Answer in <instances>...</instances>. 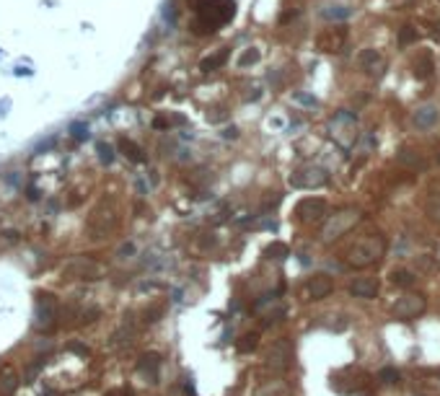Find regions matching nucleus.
<instances>
[{"label":"nucleus","instance_id":"obj_24","mask_svg":"<svg viewBox=\"0 0 440 396\" xmlns=\"http://www.w3.org/2000/svg\"><path fill=\"white\" fill-rule=\"evenodd\" d=\"M259 63V50L256 47H249L244 55L238 57V68H249V65H256Z\"/></svg>","mask_w":440,"mask_h":396},{"label":"nucleus","instance_id":"obj_19","mask_svg":"<svg viewBox=\"0 0 440 396\" xmlns=\"http://www.w3.org/2000/svg\"><path fill=\"white\" fill-rule=\"evenodd\" d=\"M414 73H417V78H427V75H432V57L430 55H419L414 60Z\"/></svg>","mask_w":440,"mask_h":396},{"label":"nucleus","instance_id":"obj_25","mask_svg":"<svg viewBox=\"0 0 440 396\" xmlns=\"http://www.w3.org/2000/svg\"><path fill=\"white\" fill-rule=\"evenodd\" d=\"M399 161L406 163V166H412V169H419V158L414 156L412 148H401V150H399Z\"/></svg>","mask_w":440,"mask_h":396},{"label":"nucleus","instance_id":"obj_26","mask_svg":"<svg viewBox=\"0 0 440 396\" xmlns=\"http://www.w3.org/2000/svg\"><path fill=\"white\" fill-rule=\"evenodd\" d=\"M287 254H290V249H287L285 243H272V246L267 249V256H269V259H285Z\"/></svg>","mask_w":440,"mask_h":396},{"label":"nucleus","instance_id":"obj_18","mask_svg":"<svg viewBox=\"0 0 440 396\" xmlns=\"http://www.w3.org/2000/svg\"><path fill=\"white\" fill-rule=\"evenodd\" d=\"M140 373H148L150 378H156L158 375V368H161V357L156 355V352H150V355H143L140 357Z\"/></svg>","mask_w":440,"mask_h":396},{"label":"nucleus","instance_id":"obj_13","mask_svg":"<svg viewBox=\"0 0 440 396\" xmlns=\"http://www.w3.org/2000/svg\"><path fill=\"white\" fill-rule=\"evenodd\" d=\"M287 360H290V344H287L285 339H280L277 344H272V349L267 352V365H269V368L282 370L285 365H287Z\"/></svg>","mask_w":440,"mask_h":396},{"label":"nucleus","instance_id":"obj_30","mask_svg":"<svg viewBox=\"0 0 440 396\" xmlns=\"http://www.w3.org/2000/svg\"><path fill=\"white\" fill-rule=\"evenodd\" d=\"M99 153H101V161H104V163L112 161V148H109V145H99Z\"/></svg>","mask_w":440,"mask_h":396},{"label":"nucleus","instance_id":"obj_31","mask_svg":"<svg viewBox=\"0 0 440 396\" xmlns=\"http://www.w3.org/2000/svg\"><path fill=\"white\" fill-rule=\"evenodd\" d=\"M106 396H127V393H125V391H109Z\"/></svg>","mask_w":440,"mask_h":396},{"label":"nucleus","instance_id":"obj_1","mask_svg":"<svg viewBox=\"0 0 440 396\" xmlns=\"http://www.w3.org/2000/svg\"><path fill=\"white\" fill-rule=\"evenodd\" d=\"M383 249H386V243H383L381 236H365V238H360L357 243H352L344 259H347V264H350V267L362 269V267L375 264L378 259L383 256Z\"/></svg>","mask_w":440,"mask_h":396},{"label":"nucleus","instance_id":"obj_32","mask_svg":"<svg viewBox=\"0 0 440 396\" xmlns=\"http://www.w3.org/2000/svg\"><path fill=\"white\" fill-rule=\"evenodd\" d=\"M437 3H440V0H437Z\"/></svg>","mask_w":440,"mask_h":396},{"label":"nucleus","instance_id":"obj_21","mask_svg":"<svg viewBox=\"0 0 440 396\" xmlns=\"http://www.w3.org/2000/svg\"><path fill=\"white\" fill-rule=\"evenodd\" d=\"M417 37H419V34H417V29H414L412 24H406V26H401V29H399V39H396V42H399V47L404 50L406 44H414V42H417Z\"/></svg>","mask_w":440,"mask_h":396},{"label":"nucleus","instance_id":"obj_5","mask_svg":"<svg viewBox=\"0 0 440 396\" xmlns=\"http://www.w3.org/2000/svg\"><path fill=\"white\" fill-rule=\"evenodd\" d=\"M329 135L337 140V145L342 148H350L357 138V125H355V117L352 114H344L339 112L334 119H331V125H329Z\"/></svg>","mask_w":440,"mask_h":396},{"label":"nucleus","instance_id":"obj_12","mask_svg":"<svg viewBox=\"0 0 440 396\" xmlns=\"http://www.w3.org/2000/svg\"><path fill=\"white\" fill-rule=\"evenodd\" d=\"M331 290H334V282H331L329 275H313V277H308V282H306V295H308V300H321V298H326Z\"/></svg>","mask_w":440,"mask_h":396},{"label":"nucleus","instance_id":"obj_29","mask_svg":"<svg viewBox=\"0 0 440 396\" xmlns=\"http://www.w3.org/2000/svg\"><path fill=\"white\" fill-rule=\"evenodd\" d=\"M70 132H73V138H75V140H83L86 135H88V127H86V125H73Z\"/></svg>","mask_w":440,"mask_h":396},{"label":"nucleus","instance_id":"obj_2","mask_svg":"<svg viewBox=\"0 0 440 396\" xmlns=\"http://www.w3.org/2000/svg\"><path fill=\"white\" fill-rule=\"evenodd\" d=\"M197 19L218 29L220 24L233 19V0H197Z\"/></svg>","mask_w":440,"mask_h":396},{"label":"nucleus","instance_id":"obj_16","mask_svg":"<svg viewBox=\"0 0 440 396\" xmlns=\"http://www.w3.org/2000/svg\"><path fill=\"white\" fill-rule=\"evenodd\" d=\"M412 122H414V127H419V130L435 127V122H437V109H435V106H419V109L412 114Z\"/></svg>","mask_w":440,"mask_h":396},{"label":"nucleus","instance_id":"obj_10","mask_svg":"<svg viewBox=\"0 0 440 396\" xmlns=\"http://www.w3.org/2000/svg\"><path fill=\"white\" fill-rule=\"evenodd\" d=\"M63 277L65 280H96L99 277V267L88 259H78L63 269Z\"/></svg>","mask_w":440,"mask_h":396},{"label":"nucleus","instance_id":"obj_27","mask_svg":"<svg viewBox=\"0 0 440 396\" xmlns=\"http://www.w3.org/2000/svg\"><path fill=\"white\" fill-rule=\"evenodd\" d=\"M383 380V383H396L399 380V370H393V368H386V370H381V375H378Z\"/></svg>","mask_w":440,"mask_h":396},{"label":"nucleus","instance_id":"obj_28","mask_svg":"<svg viewBox=\"0 0 440 396\" xmlns=\"http://www.w3.org/2000/svg\"><path fill=\"white\" fill-rule=\"evenodd\" d=\"M68 349H70V352H75V355H81V357H88V355H91V349L83 347V344H78V342H70Z\"/></svg>","mask_w":440,"mask_h":396},{"label":"nucleus","instance_id":"obj_4","mask_svg":"<svg viewBox=\"0 0 440 396\" xmlns=\"http://www.w3.org/2000/svg\"><path fill=\"white\" fill-rule=\"evenodd\" d=\"M360 223V212L357 210H342L337 212V215H331L329 223L324 225V231H321V241H334L339 236H344L347 231H352V228Z\"/></svg>","mask_w":440,"mask_h":396},{"label":"nucleus","instance_id":"obj_11","mask_svg":"<svg viewBox=\"0 0 440 396\" xmlns=\"http://www.w3.org/2000/svg\"><path fill=\"white\" fill-rule=\"evenodd\" d=\"M360 68L365 70L368 75H373V78H381V75L386 73V57L378 50H365L360 55Z\"/></svg>","mask_w":440,"mask_h":396},{"label":"nucleus","instance_id":"obj_23","mask_svg":"<svg viewBox=\"0 0 440 396\" xmlns=\"http://www.w3.org/2000/svg\"><path fill=\"white\" fill-rule=\"evenodd\" d=\"M391 280L396 282V285H401V287H412V285H414V275H412L409 269H393Z\"/></svg>","mask_w":440,"mask_h":396},{"label":"nucleus","instance_id":"obj_7","mask_svg":"<svg viewBox=\"0 0 440 396\" xmlns=\"http://www.w3.org/2000/svg\"><path fill=\"white\" fill-rule=\"evenodd\" d=\"M326 181H329V174H326V169H321V166H303V169H298L290 176V184L298 187V189H318V187H324Z\"/></svg>","mask_w":440,"mask_h":396},{"label":"nucleus","instance_id":"obj_9","mask_svg":"<svg viewBox=\"0 0 440 396\" xmlns=\"http://www.w3.org/2000/svg\"><path fill=\"white\" fill-rule=\"evenodd\" d=\"M295 215L303 220V223H311V220H318L326 215V200L321 197H306L295 205Z\"/></svg>","mask_w":440,"mask_h":396},{"label":"nucleus","instance_id":"obj_14","mask_svg":"<svg viewBox=\"0 0 440 396\" xmlns=\"http://www.w3.org/2000/svg\"><path fill=\"white\" fill-rule=\"evenodd\" d=\"M350 293H352L355 298L370 300V298L378 295V280H375V277H357V280L350 285Z\"/></svg>","mask_w":440,"mask_h":396},{"label":"nucleus","instance_id":"obj_22","mask_svg":"<svg viewBox=\"0 0 440 396\" xmlns=\"http://www.w3.org/2000/svg\"><path fill=\"white\" fill-rule=\"evenodd\" d=\"M119 148H122V153H125L130 161H135V163H143V158H145V156H143V150H140L138 145H135L132 140H122V143H119Z\"/></svg>","mask_w":440,"mask_h":396},{"label":"nucleus","instance_id":"obj_20","mask_svg":"<svg viewBox=\"0 0 440 396\" xmlns=\"http://www.w3.org/2000/svg\"><path fill=\"white\" fill-rule=\"evenodd\" d=\"M236 347H238V352H244V355H246V352H254V349L259 347V334H256V331L244 334V337L238 339V344H236Z\"/></svg>","mask_w":440,"mask_h":396},{"label":"nucleus","instance_id":"obj_3","mask_svg":"<svg viewBox=\"0 0 440 396\" xmlns=\"http://www.w3.org/2000/svg\"><path fill=\"white\" fill-rule=\"evenodd\" d=\"M57 326V300L52 293H39L37 313H34V329L39 334H52Z\"/></svg>","mask_w":440,"mask_h":396},{"label":"nucleus","instance_id":"obj_15","mask_svg":"<svg viewBox=\"0 0 440 396\" xmlns=\"http://www.w3.org/2000/svg\"><path fill=\"white\" fill-rule=\"evenodd\" d=\"M19 388V375L11 365L0 368V396H13V391Z\"/></svg>","mask_w":440,"mask_h":396},{"label":"nucleus","instance_id":"obj_6","mask_svg":"<svg viewBox=\"0 0 440 396\" xmlns=\"http://www.w3.org/2000/svg\"><path fill=\"white\" fill-rule=\"evenodd\" d=\"M347 39H350L347 26H331V29H324V32L316 37V47L326 55H337L347 47Z\"/></svg>","mask_w":440,"mask_h":396},{"label":"nucleus","instance_id":"obj_8","mask_svg":"<svg viewBox=\"0 0 440 396\" xmlns=\"http://www.w3.org/2000/svg\"><path fill=\"white\" fill-rule=\"evenodd\" d=\"M424 313V298L417 293H404L393 303V316L396 318H417Z\"/></svg>","mask_w":440,"mask_h":396},{"label":"nucleus","instance_id":"obj_17","mask_svg":"<svg viewBox=\"0 0 440 396\" xmlns=\"http://www.w3.org/2000/svg\"><path fill=\"white\" fill-rule=\"evenodd\" d=\"M228 55H231V52L223 47V50H218V52H212L210 57H205L202 63H200V68H202L205 73H212V70H218V68H223L225 63H228Z\"/></svg>","mask_w":440,"mask_h":396}]
</instances>
